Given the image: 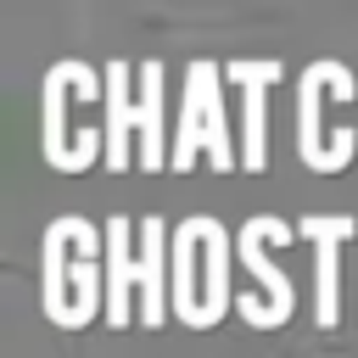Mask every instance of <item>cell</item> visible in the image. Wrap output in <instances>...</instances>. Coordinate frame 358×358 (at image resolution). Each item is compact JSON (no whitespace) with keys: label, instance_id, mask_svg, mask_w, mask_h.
Here are the masks:
<instances>
[{"label":"cell","instance_id":"cell-1","mask_svg":"<svg viewBox=\"0 0 358 358\" xmlns=\"http://www.w3.org/2000/svg\"><path fill=\"white\" fill-rule=\"evenodd\" d=\"M39 302L56 324H90L106 313V235L101 224L62 213L39 241Z\"/></svg>","mask_w":358,"mask_h":358},{"label":"cell","instance_id":"cell-2","mask_svg":"<svg viewBox=\"0 0 358 358\" xmlns=\"http://www.w3.org/2000/svg\"><path fill=\"white\" fill-rule=\"evenodd\" d=\"M229 268H235V235L196 213V218H179L173 229V313L190 324V330H207L224 319V308H235V285H229Z\"/></svg>","mask_w":358,"mask_h":358},{"label":"cell","instance_id":"cell-3","mask_svg":"<svg viewBox=\"0 0 358 358\" xmlns=\"http://www.w3.org/2000/svg\"><path fill=\"white\" fill-rule=\"evenodd\" d=\"M78 106L106 101V73H95L84 56H62L45 67V123H39V151L56 173H84L90 162L106 157V129L101 123H78Z\"/></svg>","mask_w":358,"mask_h":358},{"label":"cell","instance_id":"cell-4","mask_svg":"<svg viewBox=\"0 0 358 358\" xmlns=\"http://www.w3.org/2000/svg\"><path fill=\"white\" fill-rule=\"evenodd\" d=\"M224 67L196 56L185 67V90H179V134H173V151H168V168L185 173L196 168L201 157L218 168V173H235L241 168V145L229 134V112H224Z\"/></svg>","mask_w":358,"mask_h":358},{"label":"cell","instance_id":"cell-5","mask_svg":"<svg viewBox=\"0 0 358 358\" xmlns=\"http://www.w3.org/2000/svg\"><path fill=\"white\" fill-rule=\"evenodd\" d=\"M330 95L352 101L358 95V73L347 62H336V56H319V62L302 67V84H296V151H302V162L313 173H341L358 157V129H347V123L324 129V117H319V106Z\"/></svg>","mask_w":358,"mask_h":358},{"label":"cell","instance_id":"cell-6","mask_svg":"<svg viewBox=\"0 0 358 358\" xmlns=\"http://www.w3.org/2000/svg\"><path fill=\"white\" fill-rule=\"evenodd\" d=\"M296 235H302V229L285 224V218H274V213H257V218H246V224L235 229V263L252 268V280L268 291V319H263V330H280V324L291 319V308H296V280L268 257L274 246H285V241H296Z\"/></svg>","mask_w":358,"mask_h":358},{"label":"cell","instance_id":"cell-7","mask_svg":"<svg viewBox=\"0 0 358 358\" xmlns=\"http://www.w3.org/2000/svg\"><path fill=\"white\" fill-rule=\"evenodd\" d=\"M280 73H285L280 56H229V62H224V78L241 84V106H246V117H241V173H257V168L268 162L263 95H268V84H274Z\"/></svg>","mask_w":358,"mask_h":358},{"label":"cell","instance_id":"cell-8","mask_svg":"<svg viewBox=\"0 0 358 358\" xmlns=\"http://www.w3.org/2000/svg\"><path fill=\"white\" fill-rule=\"evenodd\" d=\"M168 285H173V235H168V218L145 213L140 218V280H134V308L145 330H157L173 313Z\"/></svg>","mask_w":358,"mask_h":358},{"label":"cell","instance_id":"cell-9","mask_svg":"<svg viewBox=\"0 0 358 358\" xmlns=\"http://www.w3.org/2000/svg\"><path fill=\"white\" fill-rule=\"evenodd\" d=\"M101 235H106V324L112 330H123L140 308H134V280H140V252H134V218L129 213H112L106 224H101Z\"/></svg>","mask_w":358,"mask_h":358},{"label":"cell","instance_id":"cell-10","mask_svg":"<svg viewBox=\"0 0 358 358\" xmlns=\"http://www.w3.org/2000/svg\"><path fill=\"white\" fill-rule=\"evenodd\" d=\"M106 117H101V129H106V168L112 173H123L129 162H134V145H129V134H140V101H134V90H129V78H134V67L123 62V56H112L106 67Z\"/></svg>","mask_w":358,"mask_h":358},{"label":"cell","instance_id":"cell-11","mask_svg":"<svg viewBox=\"0 0 358 358\" xmlns=\"http://www.w3.org/2000/svg\"><path fill=\"white\" fill-rule=\"evenodd\" d=\"M302 235L313 241V257H319V280H313V319L330 330L341 313H336V252H341V241H352L358 235V218H347V213H308L302 218Z\"/></svg>","mask_w":358,"mask_h":358},{"label":"cell","instance_id":"cell-12","mask_svg":"<svg viewBox=\"0 0 358 358\" xmlns=\"http://www.w3.org/2000/svg\"><path fill=\"white\" fill-rule=\"evenodd\" d=\"M168 151H173V134L162 123V62L145 56L140 62V168L145 173L168 168Z\"/></svg>","mask_w":358,"mask_h":358}]
</instances>
